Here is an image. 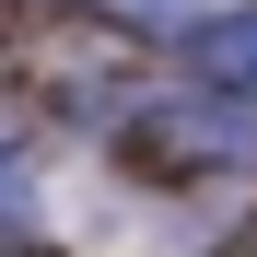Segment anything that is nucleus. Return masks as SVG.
<instances>
[{
	"mask_svg": "<svg viewBox=\"0 0 257 257\" xmlns=\"http://www.w3.org/2000/svg\"><path fill=\"white\" fill-rule=\"evenodd\" d=\"M128 12H176V0H128Z\"/></svg>",
	"mask_w": 257,
	"mask_h": 257,
	"instance_id": "obj_2",
	"label": "nucleus"
},
{
	"mask_svg": "<svg viewBox=\"0 0 257 257\" xmlns=\"http://www.w3.org/2000/svg\"><path fill=\"white\" fill-rule=\"evenodd\" d=\"M199 70H210V82H257V12H234V24H210V47H199Z\"/></svg>",
	"mask_w": 257,
	"mask_h": 257,
	"instance_id": "obj_1",
	"label": "nucleus"
}]
</instances>
